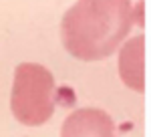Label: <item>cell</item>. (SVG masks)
Returning <instances> with one entry per match:
<instances>
[{
    "label": "cell",
    "instance_id": "6da1fadb",
    "mask_svg": "<svg viewBox=\"0 0 151 137\" xmlns=\"http://www.w3.org/2000/svg\"><path fill=\"white\" fill-rule=\"evenodd\" d=\"M135 20L131 0H81L65 12L60 40L70 57L101 61L111 57Z\"/></svg>",
    "mask_w": 151,
    "mask_h": 137
},
{
    "label": "cell",
    "instance_id": "7a4b0ae2",
    "mask_svg": "<svg viewBox=\"0 0 151 137\" xmlns=\"http://www.w3.org/2000/svg\"><path fill=\"white\" fill-rule=\"evenodd\" d=\"M55 77L38 63H20L14 71L10 109L16 121L28 127L47 123L55 113Z\"/></svg>",
    "mask_w": 151,
    "mask_h": 137
},
{
    "label": "cell",
    "instance_id": "3957f363",
    "mask_svg": "<svg viewBox=\"0 0 151 137\" xmlns=\"http://www.w3.org/2000/svg\"><path fill=\"white\" fill-rule=\"evenodd\" d=\"M60 137H117V133L115 123L107 111L97 107H83L65 119Z\"/></svg>",
    "mask_w": 151,
    "mask_h": 137
},
{
    "label": "cell",
    "instance_id": "277c9868",
    "mask_svg": "<svg viewBox=\"0 0 151 137\" xmlns=\"http://www.w3.org/2000/svg\"><path fill=\"white\" fill-rule=\"evenodd\" d=\"M119 75L133 91L143 93L145 89V36H133L119 53Z\"/></svg>",
    "mask_w": 151,
    "mask_h": 137
}]
</instances>
